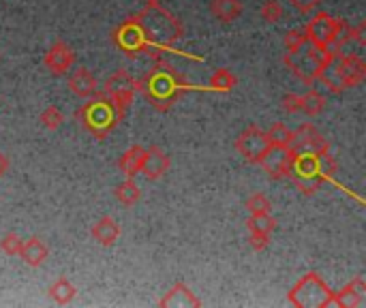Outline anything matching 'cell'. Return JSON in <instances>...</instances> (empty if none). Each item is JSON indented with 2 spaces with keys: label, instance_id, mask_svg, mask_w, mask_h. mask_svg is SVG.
<instances>
[{
  "label": "cell",
  "instance_id": "obj_37",
  "mask_svg": "<svg viewBox=\"0 0 366 308\" xmlns=\"http://www.w3.org/2000/svg\"><path fill=\"white\" fill-rule=\"evenodd\" d=\"M9 169V161L3 156V152H0V178H3L5 176V171Z\"/></svg>",
  "mask_w": 366,
  "mask_h": 308
},
{
  "label": "cell",
  "instance_id": "obj_18",
  "mask_svg": "<svg viewBox=\"0 0 366 308\" xmlns=\"http://www.w3.org/2000/svg\"><path fill=\"white\" fill-rule=\"evenodd\" d=\"M144 161H146V148L133 146V148H129L125 154L120 156L118 169H120V173L125 176V178H135L138 173H142Z\"/></svg>",
  "mask_w": 366,
  "mask_h": 308
},
{
  "label": "cell",
  "instance_id": "obj_27",
  "mask_svg": "<svg viewBox=\"0 0 366 308\" xmlns=\"http://www.w3.org/2000/svg\"><path fill=\"white\" fill-rule=\"evenodd\" d=\"M238 84V77L229 69H218L212 79H210V90L212 92H231Z\"/></svg>",
  "mask_w": 366,
  "mask_h": 308
},
{
  "label": "cell",
  "instance_id": "obj_13",
  "mask_svg": "<svg viewBox=\"0 0 366 308\" xmlns=\"http://www.w3.org/2000/svg\"><path fill=\"white\" fill-rule=\"evenodd\" d=\"M292 150L289 148H279V146H270L268 152L262 156V161L257 165L264 167V171L270 178H289V169H292Z\"/></svg>",
  "mask_w": 366,
  "mask_h": 308
},
{
  "label": "cell",
  "instance_id": "obj_24",
  "mask_svg": "<svg viewBox=\"0 0 366 308\" xmlns=\"http://www.w3.org/2000/svg\"><path fill=\"white\" fill-rule=\"evenodd\" d=\"M75 293H77L75 285H73L69 278H65V276H60L58 280H54V283H52V287H50V297H52L56 304H60V306H65V304L73 302Z\"/></svg>",
  "mask_w": 366,
  "mask_h": 308
},
{
  "label": "cell",
  "instance_id": "obj_9",
  "mask_svg": "<svg viewBox=\"0 0 366 308\" xmlns=\"http://www.w3.org/2000/svg\"><path fill=\"white\" fill-rule=\"evenodd\" d=\"M111 41L116 43V47L120 52H125L129 58H138L144 54L152 56L150 43L142 30V26L135 22V18H129L127 22H122L113 33H111Z\"/></svg>",
  "mask_w": 366,
  "mask_h": 308
},
{
  "label": "cell",
  "instance_id": "obj_16",
  "mask_svg": "<svg viewBox=\"0 0 366 308\" xmlns=\"http://www.w3.org/2000/svg\"><path fill=\"white\" fill-rule=\"evenodd\" d=\"M67 86H69V90H71L75 96H82V98H90V96L96 94V90H99V81H96V77H94L88 69H75V71L69 75Z\"/></svg>",
  "mask_w": 366,
  "mask_h": 308
},
{
  "label": "cell",
  "instance_id": "obj_22",
  "mask_svg": "<svg viewBox=\"0 0 366 308\" xmlns=\"http://www.w3.org/2000/svg\"><path fill=\"white\" fill-rule=\"evenodd\" d=\"M210 13L218 22L229 24V22H233V20L240 18L242 3H240V0H210Z\"/></svg>",
  "mask_w": 366,
  "mask_h": 308
},
{
  "label": "cell",
  "instance_id": "obj_6",
  "mask_svg": "<svg viewBox=\"0 0 366 308\" xmlns=\"http://www.w3.org/2000/svg\"><path fill=\"white\" fill-rule=\"evenodd\" d=\"M366 77V62L357 54H338L334 62L319 75V81L334 94H340L347 88H355Z\"/></svg>",
  "mask_w": 366,
  "mask_h": 308
},
{
  "label": "cell",
  "instance_id": "obj_19",
  "mask_svg": "<svg viewBox=\"0 0 366 308\" xmlns=\"http://www.w3.org/2000/svg\"><path fill=\"white\" fill-rule=\"evenodd\" d=\"M92 238L101 244V246H111L116 244V240L120 238V225L111 219V217H103L99 219L92 229H90Z\"/></svg>",
  "mask_w": 366,
  "mask_h": 308
},
{
  "label": "cell",
  "instance_id": "obj_14",
  "mask_svg": "<svg viewBox=\"0 0 366 308\" xmlns=\"http://www.w3.org/2000/svg\"><path fill=\"white\" fill-rule=\"evenodd\" d=\"M43 62H45V67L50 69V73H54V75H62V73H67V71L73 67V62H75V54H73V50H71L67 43L58 41V43H54V45L48 50V54H45Z\"/></svg>",
  "mask_w": 366,
  "mask_h": 308
},
{
  "label": "cell",
  "instance_id": "obj_38",
  "mask_svg": "<svg viewBox=\"0 0 366 308\" xmlns=\"http://www.w3.org/2000/svg\"><path fill=\"white\" fill-rule=\"evenodd\" d=\"M152 3H159V0H146V5H152Z\"/></svg>",
  "mask_w": 366,
  "mask_h": 308
},
{
  "label": "cell",
  "instance_id": "obj_36",
  "mask_svg": "<svg viewBox=\"0 0 366 308\" xmlns=\"http://www.w3.org/2000/svg\"><path fill=\"white\" fill-rule=\"evenodd\" d=\"M249 244H251V249H253V251L262 253V251H266V249H268V244H270V236L251 234V238H249Z\"/></svg>",
  "mask_w": 366,
  "mask_h": 308
},
{
  "label": "cell",
  "instance_id": "obj_23",
  "mask_svg": "<svg viewBox=\"0 0 366 308\" xmlns=\"http://www.w3.org/2000/svg\"><path fill=\"white\" fill-rule=\"evenodd\" d=\"M323 110H326V96H323L319 90L311 88L306 94L300 96V112H304L306 116L315 118V116H319Z\"/></svg>",
  "mask_w": 366,
  "mask_h": 308
},
{
  "label": "cell",
  "instance_id": "obj_11",
  "mask_svg": "<svg viewBox=\"0 0 366 308\" xmlns=\"http://www.w3.org/2000/svg\"><path fill=\"white\" fill-rule=\"evenodd\" d=\"M268 148H270L268 135L257 125L247 127L235 139V150L240 152V156L247 163H255L257 165L262 161V156L268 152Z\"/></svg>",
  "mask_w": 366,
  "mask_h": 308
},
{
  "label": "cell",
  "instance_id": "obj_1",
  "mask_svg": "<svg viewBox=\"0 0 366 308\" xmlns=\"http://www.w3.org/2000/svg\"><path fill=\"white\" fill-rule=\"evenodd\" d=\"M138 90L144 92V96L152 103L157 112H167L176 98H180L189 90L199 88L184 81V77L172 64L157 60V64L146 73V77L138 81Z\"/></svg>",
  "mask_w": 366,
  "mask_h": 308
},
{
  "label": "cell",
  "instance_id": "obj_32",
  "mask_svg": "<svg viewBox=\"0 0 366 308\" xmlns=\"http://www.w3.org/2000/svg\"><path fill=\"white\" fill-rule=\"evenodd\" d=\"M285 47H287V52H298V50H302L306 43H309V39H306V33H304V28L300 30H289V33H285Z\"/></svg>",
  "mask_w": 366,
  "mask_h": 308
},
{
  "label": "cell",
  "instance_id": "obj_10",
  "mask_svg": "<svg viewBox=\"0 0 366 308\" xmlns=\"http://www.w3.org/2000/svg\"><path fill=\"white\" fill-rule=\"evenodd\" d=\"M135 92H138V81L127 73V71H116L103 86V94H107L120 112H127L129 105L135 98Z\"/></svg>",
  "mask_w": 366,
  "mask_h": 308
},
{
  "label": "cell",
  "instance_id": "obj_20",
  "mask_svg": "<svg viewBox=\"0 0 366 308\" xmlns=\"http://www.w3.org/2000/svg\"><path fill=\"white\" fill-rule=\"evenodd\" d=\"M48 255H50V251H48L45 242L39 240V238H28V240L22 244V251H20V257H22L24 263L30 266V268L43 266L45 259H48Z\"/></svg>",
  "mask_w": 366,
  "mask_h": 308
},
{
  "label": "cell",
  "instance_id": "obj_31",
  "mask_svg": "<svg viewBox=\"0 0 366 308\" xmlns=\"http://www.w3.org/2000/svg\"><path fill=\"white\" fill-rule=\"evenodd\" d=\"M260 16H262L264 22L277 24L283 18V7H281L279 0H266V3L262 5V9H260Z\"/></svg>",
  "mask_w": 366,
  "mask_h": 308
},
{
  "label": "cell",
  "instance_id": "obj_25",
  "mask_svg": "<svg viewBox=\"0 0 366 308\" xmlns=\"http://www.w3.org/2000/svg\"><path fill=\"white\" fill-rule=\"evenodd\" d=\"M116 199L122 203V205H127V208H131V205H135L138 201H140V197H142V190H140V186L133 182V178H127L125 182H120L118 186H116Z\"/></svg>",
  "mask_w": 366,
  "mask_h": 308
},
{
  "label": "cell",
  "instance_id": "obj_26",
  "mask_svg": "<svg viewBox=\"0 0 366 308\" xmlns=\"http://www.w3.org/2000/svg\"><path fill=\"white\" fill-rule=\"evenodd\" d=\"M247 229H249V234L270 236L277 229V221L270 217V212H266V215H251L249 221H247Z\"/></svg>",
  "mask_w": 366,
  "mask_h": 308
},
{
  "label": "cell",
  "instance_id": "obj_17",
  "mask_svg": "<svg viewBox=\"0 0 366 308\" xmlns=\"http://www.w3.org/2000/svg\"><path fill=\"white\" fill-rule=\"evenodd\" d=\"M364 297H366V283L357 276L349 285H345L340 291L334 293V304L340 308H355V306H362Z\"/></svg>",
  "mask_w": 366,
  "mask_h": 308
},
{
  "label": "cell",
  "instance_id": "obj_29",
  "mask_svg": "<svg viewBox=\"0 0 366 308\" xmlns=\"http://www.w3.org/2000/svg\"><path fill=\"white\" fill-rule=\"evenodd\" d=\"M247 210L251 215H266L272 210V201L264 195V193H253L249 199H247Z\"/></svg>",
  "mask_w": 366,
  "mask_h": 308
},
{
  "label": "cell",
  "instance_id": "obj_28",
  "mask_svg": "<svg viewBox=\"0 0 366 308\" xmlns=\"http://www.w3.org/2000/svg\"><path fill=\"white\" fill-rule=\"evenodd\" d=\"M266 135H268V142H270V146H279V148H289V142H292V131L283 125V122H277V125H272L268 131H266Z\"/></svg>",
  "mask_w": 366,
  "mask_h": 308
},
{
  "label": "cell",
  "instance_id": "obj_2",
  "mask_svg": "<svg viewBox=\"0 0 366 308\" xmlns=\"http://www.w3.org/2000/svg\"><path fill=\"white\" fill-rule=\"evenodd\" d=\"M133 18L142 26V30H144V35H146V39L150 43L152 56H157V52H174L172 45L178 39H182L180 22L167 9H163L159 3L146 5Z\"/></svg>",
  "mask_w": 366,
  "mask_h": 308
},
{
  "label": "cell",
  "instance_id": "obj_3",
  "mask_svg": "<svg viewBox=\"0 0 366 308\" xmlns=\"http://www.w3.org/2000/svg\"><path fill=\"white\" fill-rule=\"evenodd\" d=\"M334 161L328 154H317V152H298L292 159V169L289 178L302 190L304 195H313L315 190L321 188L323 182L332 180L334 176Z\"/></svg>",
  "mask_w": 366,
  "mask_h": 308
},
{
  "label": "cell",
  "instance_id": "obj_35",
  "mask_svg": "<svg viewBox=\"0 0 366 308\" xmlns=\"http://www.w3.org/2000/svg\"><path fill=\"white\" fill-rule=\"evenodd\" d=\"M289 5H292L298 13H313V11L321 5V0H289Z\"/></svg>",
  "mask_w": 366,
  "mask_h": 308
},
{
  "label": "cell",
  "instance_id": "obj_21",
  "mask_svg": "<svg viewBox=\"0 0 366 308\" xmlns=\"http://www.w3.org/2000/svg\"><path fill=\"white\" fill-rule=\"evenodd\" d=\"M159 306H165V308L178 306V308H180V306H201V302L189 291L187 285L178 283V285H174V287L165 293L163 300H159Z\"/></svg>",
  "mask_w": 366,
  "mask_h": 308
},
{
  "label": "cell",
  "instance_id": "obj_5",
  "mask_svg": "<svg viewBox=\"0 0 366 308\" xmlns=\"http://www.w3.org/2000/svg\"><path fill=\"white\" fill-rule=\"evenodd\" d=\"M82 127L96 139H105L125 118V112L116 108V103L107 94H92L77 112Z\"/></svg>",
  "mask_w": 366,
  "mask_h": 308
},
{
  "label": "cell",
  "instance_id": "obj_15",
  "mask_svg": "<svg viewBox=\"0 0 366 308\" xmlns=\"http://www.w3.org/2000/svg\"><path fill=\"white\" fill-rule=\"evenodd\" d=\"M167 171H170V156L159 146L146 148V161H144L142 173L150 182H155V180H161Z\"/></svg>",
  "mask_w": 366,
  "mask_h": 308
},
{
  "label": "cell",
  "instance_id": "obj_7",
  "mask_svg": "<svg viewBox=\"0 0 366 308\" xmlns=\"http://www.w3.org/2000/svg\"><path fill=\"white\" fill-rule=\"evenodd\" d=\"M289 304L298 308H328L334 304V291L317 274H306L289 291Z\"/></svg>",
  "mask_w": 366,
  "mask_h": 308
},
{
  "label": "cell",
  "instance_id": "obj_4",
  "mask_svg": "<svg viewBox=\"0 0 366 308\" xmlns=\"http://www.w3.org/2000/svg\"><path fill=\"white\" fill-rule=\"evenodd\" d=\"M340 52H343L340 45L319 47V45L306 43L298 52H287L285 54V64L289 67V71L298 79H302L306 86H313L315 81H319V75L334 62V58Z\"/></svg>",
  "mask_w": 366,
  "mask_h": 308
},
{
  "label": "cell",
  "instance_id": "obj_34",
  "mask_svg": "<svg viewBox=\"0 0 366 308\" xmlns=\"http://www.w3.org/2000/svg\"><path fill=\"white\" fill-rule=\"evenodd\" d=\"M281 108L287 112V114H298L300 112V94L296 92H287L281 101Z\"/></svg>",
  "mask_w": 366,
  "mask_h": 308
},
{
  "label": "cell",
  "instance_id": "obj_8",
  "mask_svg": "<svg viewBox=\"0 0 366 308\" xmlns=\"http://www.w3.org/2000/svg\"><path fill=\"white\" fill-rule=\"evenodd\" d=\"M345 28H347V22L332 18L326 11H319L309 20V24L304 26V33H306L309 43H313V45H319V47L340 45L343 47L345 45L343 43Z\"/></svg>",
  "mask_w": 366,
  "mask_h": 308
},
{
  "label": "cell",
  "instance_id": "obj_12",
  "mask_svg": "<svg viewBox=\"0 0 366 308\" xmlns=\"http://www.w3.org/2000/svg\"><path fill=\"white\" fill-rule=\"evenodd\" d=\"M289 150L292 154L298 152H317V154H328L330 146L326 142V137L313 127V125H302L296 131H292V142H289Z\"/></svg>",
  "mask_w": 366,
  "mask_h": 308
},
{
  "label": "cell",
  "instance_id": "obj_33",
  "mask_svg": "<svg viewBox=\"0 0 366 308\" xmlns=\"http://www.w3.org/2000/svg\"><path fill=\"white\" fill-rule=\"evenodd\" d=\"M22 244H24V240L18 234H7L3 240H0V249H3V253H7V255H20Z\"/></svg>",
  "mask_w": 366,
  "mask_h": 308
},
{
  "label": "cell",
  "instance_id": "obj_30",
  "mask_svg": "<svg viewBox=\"0 0 366 308\" xmlns=\"http://www.w3.org/2000/svg\"><path fill=\"white\" fill-rule=\"evenodd\" d=\"M41 125L45 127V129H50V131H56L62 122H65V116H62V112L56 108V105H48L43 112H41Z\"/></svg>",
  "mask_w": 366,
  "mask_h": 308
}]
</instances>
